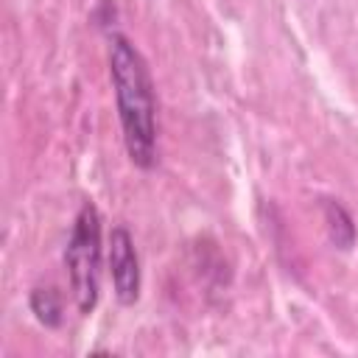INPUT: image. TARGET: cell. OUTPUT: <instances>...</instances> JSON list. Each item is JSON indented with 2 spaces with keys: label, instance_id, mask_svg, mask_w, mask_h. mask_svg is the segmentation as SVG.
<instances>
[{
  "label": "cell",
  "instance_id": "5",
  "mask_svg": "<svg viewBox=\"0 0 358 358\" xmlns=\"http://www.w3.org/2000/svg\"><path fill=\"white\" fill-rule=\"evenodd\" d=\"M28 308L34 319L45 327H59L62 324V294L53 285H36L28 296Z\"/></svg>",
  "mask_w": 358,
  "mask_h": 358
},
{
  "label": "cell",
  "instance_id": "1",
  "mask_svg": "<svg viewBox=\"0 0 358 358\" xmlns=\"http://www.w3.org/2000/svg\"><path fill=\"white\" fill-rule=\"evenodd\" d=\"M106 59L126 154L134 168L151 171L157 165V95L148 64L123 34H109Z\"/></svg>",
  "mask_w": 358,
  "mask_h": 358
},
{
  "label": "cell",
  "instance_id": "2",
  "mask_svg": "<svg viewBox=\"0 0 358 358\" xmlns=\"http://www.w3.org/2000/svg\"><path fill=\"white\" fill-rule=\"evenodd\" d=\"M101 213L92 201H84L73 218V229L64 246L67 282L73 291V302L84 316H90L101 299Z\"/></svg>",
  "mask_w": 358,
  "mask_h": 358
},
{
  "label": "cell",
  "instance_id": "4",
  "mask_svg": "<svg viewBox=\"0 0 358 358\" xmlns=\"http://www.w3.org/2000/svg\"><path fill=\"white\" fill-rule=\"evenodd\" d=\"M322 215H324V229H327L330 243L336 249H341V252H350L355 246L358 229H355V221L347 213V207L338 204L336 199H324L322 201Z\"/></svg>",
  "mask_w": 358,
  "mask_h": 358
},
{
  "label": "cell",
  "instance_id": "3",
  "mask_svg": "<svg viewBox=\"0 0 358 358\" xmlns=\"http://www.w3.org/2000/svg\"><path fill=\"white\" fill-rule=\"evenodd\" d=\"M106 263H109V280H112L115 299L123 308H131L140 299L143 274H140V257L134 249V238L126 227H112L109 243H106Z\"/></svg>",
  "mask_w": 358,
  "mask_h": 358
}]
</instances>
